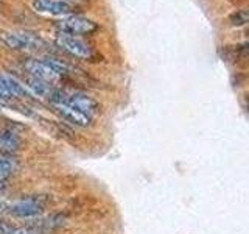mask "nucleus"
<instances>
[{
  "mask_svg": "<svg viewBox=\"0 0 249 234\" xmlns=\"http://www.w3.org/2000/svg\"><path fill=\"white\" fill-rule=\"evenodd\" d=\"M0 41L11 50H36L44 45L42 39L28 30L3 31V33H0Z\"/></svg>",
  "mask_w": 249,
  "mask_h": 234,
  "instance_id": "1",
  "label": "nucleus"
},
{
  "mask_svg": "<svg viewBox=\"0 0 249 234\" xmlns=\"http://www.w3.org/2000/svg\"><path fill=\"white\" fill-rule=\"evenodd\" d=\"M56 28L59 33H67V35H89L98 30L97 22L92 19L86 18L81 14H67L62 16V19L56 22Z\"/></svg>",
  "mask_w": 249,
  "mask_h": 234,
  "instance_id": "2",
  "label": "nucleus"
},
{
  "mask_svg": "<svg viewBox=\"0 0 249 234\" xmlns=\"http://www.w3.org/2000/svg\"><path fill=\"white\" fill-rule=\"evenodd\" d=\"M54 42L59 47V49L66 50L70 53L72 57L81 58V59H89L92 57V49L90 45L83 41L81 38H78L75 35H67V33H59L56 35Z\"/></svg>",
  "mask_w": 249,
  "mask_h": 234,
  "instance_id": "3",
  "label": "nucleus"
},
{
  "mask_svg": "<svg viewBox=\"0 0 249 234\" xmlns=\"http://www.w3.org/2000/svg\"><path fill=\"white\" fill-rule=\"evenodd\" d=\"M45 209V201L42 197H27L22 198L19 201L13 203V205L8 208L10 214L14 217H20V218H31V217H37L44 213Z\"/></svg>",
  "mask_w": 249,
  "mask_h": 234,
  "instance_id": "4",
  "label": "nucleus"
},
{
  "mask_svg": "<svg viewBox=\"0 0 249 234\" xmlns=\"http://www.w3.org/2000/svg\"><path fill=\"white\" fill-rule=\"evenodd\" d=\"M31 97V92L23 86L20 81H18L13 75L0 72V100L8 101L11 98H25Z\"/></svg>",
  "mask_w": 249,
  "mask_h": 234,
  "instance_id": "5",
  "label": "nucleus"
},
{
  "mask_svg": "<svg viewBox=\"0 0 249 234\" xmlns=\"http://www.w3.org/2000/svg\"><path fill=\"white\" fill-rule=\"evenodd\" d=\"M66 105L70 106V108H73V109H76V111L83 113L84 116L90 117V119L100 111V103H98V101L93 97H90L89 94L81 92V91H75L72 94H69Z\"/></svg>",
  "mask_w": 249,
  "mask_h": 234,
  "instance_id": "6",
  "label": "nucleus"
},
{
  "mask_svg": "<svg viewBox=\"0 0 249 234\" xmlns=\"http://www.w3.org/2000/svg\"><path fill=\"white\" fill-rule=\"evenodd\" d=\"M31 5L37 13H45L52 16L73 14V6L64 2V0H31Z\"/></svg>",
  "mask_w": 249,
  "mask_h": 234,
  "instance_id": "7",
  "label": "nucleus"
},
{
  "mask_svg": "<svg viewBox=\"0 0 249 234\" xmlns=\"http://www.w3.org/2000/svg\"><path fill=\"white\" fill-rule=\"evenodd\" d=\"M22 137L19 131H16L11 127L0 128V153L3 155H14L20 150Z\"/></svg>",
  "mask_w": 249,
  "mask_h": 234,
  "instance_id": "8",
  "label": "nucleus"
},
{
  "mask_svg": "<svg viewBox=\"0 0 249 234\" xmlns=\"http://www.w3.org/2000/svg\"><path fill=\"white\" fill-rule=\"evenodd\" d=\"M53 108H54V111H56V113L62 117V119L67 120V122H70L72 125H75V127H81V128H84V127H89L90 122H92L90 117L84 116L83 113L76 111V109L70 108V106H67V105H56V106H53Z\"/></svg>",
  "mask_w": 249,
  "mask_h": 234,
  "instance_id": "9",
  "label": "nucleus"
},
{
  "mask_svg": "<svg viewBox=\"0 0 249 234\" xmlns=\"http://www.w3.org/2000/svg\"><path fill=\"white\" fill-rule=\"evenodd\" d=\"M25 69L31 77H36V78H39V80H44V81H49V83H52L53 80H56L58 78V75L54 72H52V70L47 67L41 59H28L25 62Z\"/></svg>",
  "mask_w": 249,
  "mask_h": 234,
  "instance_id": "10",
  "label": "nucleus"
},
{
  "mask_svg": "<svg viewBox=\"0 0 249 234\" xmlns=\"http://www.w3.org/2000/svg\"><path fill=\"white\" fill-rule=\"evenodd\" d=\"M25 81H27V86H28V89L31 91V94H35V96H37V97L49 98V96L53 91L52 84L49 81L39 80V78H36V77L28 75Z\"/></svg>",
  "mask_w": 249,
  "mask_h": 234,
  "instance_id": "11",
  "label": "nucleus"
},
{
  "mask_svg": "<svg viewBox=\"0 0 249 234\" xmlns=\"http://www.w3.org/2000/svg\"><path fill=\"white\" fill-rule=\"evenodd\" d=\"M39 59H41L44 64L49 67L52 72L56 74L58 77L69 74V66L66 64L64 61H61L58 58H53V57H42V58H39Z\"/></svg>",
  "mask_w": 249,
  "mask_h": 234,
  "instance_id": "12",
  "label": "nucleus"
},
{
  "mask_svg": "<svg viewBox=\"0 0 249 234\" xmlns=\"http://www.w3.org/2000/svg\"><path fill=\"white\" fill-rule=\"evenodd\" d=\"M16 170H18V161L13 158V155L0 153V172L11 176Z\"/></svg>",
  "mask_w": 249,
  "mask_h": 234,
  "instance_id": "13",
  "label": "nucleus"
},
{
  "mask_svg": "<svg viewBox=\"0 0 249 234\" xmlns=\"http://www.w3.org/2000/svg\"><path fill=\"white\" fill-rule=\"evenodd\" d=\"M229 22H231V25H233V27L245 25V23L248 22V11L246 10H237V11H233L229 16Z\"/></svg>",
  "mask_w": 249,
  "mask_h": 234,
  "instance_id": "14",
  "label": "nucleus"
},
{
  "mask_svg": "<svg viewBox=\"0 0 249 234\" xmlns=\"http://www.w3.org/2000/svg\"><path fill=\"white\" fill-rule=\"evenodd\" d=\"M10 234H41L36 230H31V228H13V231Z\"/></svg>",
  "mask_w": 249,
  "mask_h": 234,
  "instance_id": "15",
  "label": "nucleus"
},
{
  "mask_svg": "<svg viewBox=\"0 0 249 234\" xmlns=\"http://www.w3.org/2000/svg\"><path fill=\"white\" fill-rule=\"evenodd\" d=\"M13 231V226L8 225L5 220H0V234H10Z\"/></svg>",
  "mask_w": 249,
  "mask_h": 234,
  "instance_id": "16",
  "label": "nucleus"
},
{
  "mask_svg": "<svg viewBox=\"0 0 249 234\" xmlns=\"http://www.w3.org/2000/svg\"><path fill=\"white\" fill-rule=\"evenodd\" d=\"M245 2H246V0H231V3H233V5H241Z\"/></svg>",
  "mask_w": 249,
  "mask_h": 234,
  "instance_id": "17",
  "label": "nucleus"
},
{
  "mask_svg": "<svg viewBox=\"0 0 249 234\" xmlns=\"http://www.w3.org/2000/svg\"><path fill=\"white\" fill-rule=\"evenodd\" d=\"M5 209H6V205H5V203H3L2 200H0V213H3Z\"/></svg>",
  "mask_w": 249,
  "mask_h": 234,
  "instance_id": "18",
  "label": "nucleus"
},
{
  "mask_svg": "<svg viewBox=\"0 0 249 234\" xmlns=\"http://www.w3.org/2000/svg\"><path fill=\"white\" fill-rule=\"evenodd\" d=\"M5 191V183H0V192Z\"/></svg>",
  "mask_w": 249,
  "mask_h": 234,
  "instance_id": "19",
  "label": "nucleus"
},
{
  "mask_svg": "<svg viewBox=\"0 0 249 234\" xmlns=\"http://www.w3.org/2000/svg\"><path fill=\"white\" fill-rule=\"evenodd\" d=\"M2 106H3V101L0 100V111H2Z\"/></svg>",
  "mask_w": 249,
  "mask_h": 234,
  "instance_id": "20",
  "label": "nucleus"
}]
</instances>
